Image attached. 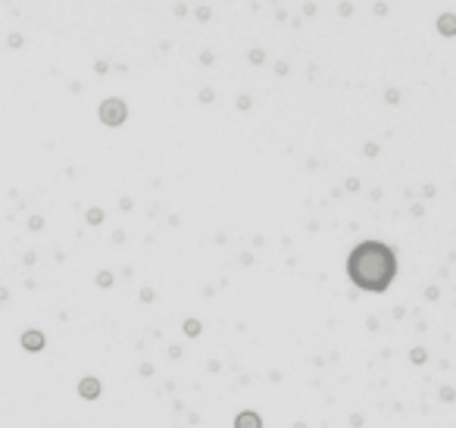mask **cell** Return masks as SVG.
Here are the masks:
<instances>
[{
    "mask_svg": "<svg viewBox=\"0 0 456 428\" xmlns=\"http://www.w3.org/2000/svg\"><path fill=\"white\" fill-rule=\"evenodd\" d=\"M347 275L362 291H372V294L388 291L397 275V257L381 241H362L359 247H353L347 260Z\"/></svg>",
    "mask_w": 456,
    "mask_h": 428,
    "instance_id": "obj_1",
    "label": "cell"
},
{
    "mask_svg": "<svg viewBox=\"0 0 456 428\" xmlns=\"http://www.w3.org/2000/svg\"><path fill=\"white\" fill-rule=\"evenodd\" d=\"M100 119L107 122V125H119L125 119V107H122V100H107L100 107Z\"/></svg>",
    "mask_w": 456,
    "mask_h": 428,
    "instance_id": "obj_2",
    "label": "cell"
},
{
    "mask_svg": "<svg viewBox=\"0 0 456 428\" xmlns=\"http://www.w3.org/2000/svg\"><path fill=\"white\" fill-rule=\"evenodd\" d=\"M19 344L25 347V350H31V353H38L41 347H44V334L38 331V328H28V331H22V338H19Z\"/></svg>",
    "mask_w": 456,
    "mask_h": 428,
    "instance_id": "obj_3",
    "label": "cell"
},
{
    "mask_svg": "<svg viewBox=\"0 0 456 428\" xmlns=\"http://www.w3.org/2000/svg\"><path fill=\"white\" fill-rule=\"evenodd\" d=\"M78 394L85 397V400H97V397H100V381L91 378V375L81 378V381H78Z\"/></svg>",
    "mask_w": 456,
    "mask_h": 428,
    "instance_id": "obj_4",
    "label": "cell"
},
{
    "mask_svg": "<svg viewBox=\"0 0 456 428\" xmlns=\"http://www.w3.org/2000/svg\"><path fill=\"white\" fill-rule=\"evenodd\" d=\"M235 428H263V419L256 413H238V419H235Z\"/></svg>",
    "mask_w": 456,
    "mask_h": 428,
    "instance_id": "obj_5",
    "label": "cell"
},
{
    "mask_svg": "<svg viewBox=\"0 0 456 428\" xmlns=\"http://www.w3.org/2000/svg\"><path fill=\"white\" fill-rule=\"evenodd\" d=\"M97 285H100V287H110V285H113V275H110V272H100V275H97Z\"/></svg>",
    "mask_w": 456,
    "mask_h": 428,
    "instance_id": "obj_6",
    "label": "cell"
},
{
    "mask_svg": "<svg viewBox=\"0 0 456 428\" xmlns=\"http://www.w3.org/2000/svg\"><path fill=\"white\" fill-rule=\"evenodd\" d=\"M41 225H44V219H41V216H31V219H28V228H31V231H38Z\"/></svg>",
    "mask_w": 456,
    "mask_h": 428,
    "instance_id": "obj_7",
    "label": "cell"
},
{
    "mask_svg": "<svg viewBox=\"0 0 456 428\" xmlns=\"http://www.w3.org/2000/svg\"><path fill=\"white\" fill-rule=\"evenodd\" d=\"M184 328H188V334H191V338H194V334H200V325H197V322H188Z\"/></svg>",
    "mask_w": 456,
    "mask_h": 428,
    "instance_id": "obj_8",
    "label": "cell"
},
{
    "mask_svg": "<svg viewBox=\"0 0 456 428\" xmlns=\"http://www.w3.org/2000/svg\"><path fill=\"white\" fill-rule=\"evenodd\" d=\"M9 47H22V34H9Z\"/></svg>",
    "mask_w": 456,
    "mask_h": 428,
    "instance_id": "obj_9",
    "label": "cell"
},
{
    "mask_svg": "<svg viewBox=\"0 0 456 428\" xmlns=\"http://www.w3.org/2000/svg\"><path fill=\"white\" fill-rule=\"evenodd\" d=\"M413 363H425V350H413Z\"/></svg>",
    "mask_w": 456,
    "mask_h": 428,
    "instance_id": "obj_10",
    "label": "cell"
},
{
    "mask_svg": "<svg viewBox=\"0 0 456 428\" xmlns=\"http://www.w3.org/2000/svg\"><path fill=\"white\" fill-rule=\"evenodd\" d=\"M88 219H91V222H100V219H103V213H100V210H91V213H88Z\"/></svg>",
    "mask_w": 456,
    "mask_h": 428,
    "instance_id": "obj_11",
    "label": "cell"
},
{
    "mask_svg": "<svg viewBox=\"0 0 456 428\" xmlns=\"http://www.w3.org/2000/svg\"><path fill=\"white\" fill-rule=\"evenodd\" d=\"M6 297H9V291H6V287H0V303H3Z\"/></svg>",
    "mask_w": 456,
    "mask_h": 428,
    "instance_id": "obj_12",
    "label": "cell"
}]
</instances>
